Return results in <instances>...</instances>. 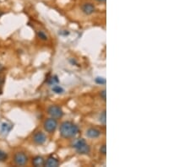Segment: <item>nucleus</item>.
<instances>
[{
    "instance_id": "nucleus-8",
    "label": "nucleus",
    "mask_w": 190,
    "mask_h": 167,
    "mask_svg": "<svg viewBox=\"0 0 190 167\" xmlns=\"http://www.w3.org/2000/svg\"><path fill=\"white\" fill-rule=\"evenodd\" d=\"M101 135V131L97 128H91L86 131V136L90 138H96Z\"/></svg>"
},
{
    "instance_id": "nucleus-19",
    "label": "nucleus",
    "mask_w": 190,
    "mask_h": 167,
    "mask_svg": "<svg viewBox=\"0 0 190 167\" xmlns=\"http://www.w3.org/2000/svg\"><path fill=\"white\" fill-rule=\"evenodd\" d=\"M100 95H101V97H102V99L104 100H106V90H103L102 91H101V93H100Z\"/></svg>"
},
{
    "instance_id": "nucleus-14",
    "label": "nucleus",
    "mask_w": 190,
    "mask_h": 167,
    "mask_svg": "<svg viewBox=\"0 0 190 167\" xmlns=\"http://www.w3.org/2000/svg\"><path fill=\"white\" fill-rule=\"evenodd\" d=\"M8 159V155L3 150L0 149V162H4Z\"/></svg>"
},
{
    "instance_id": "nucleus-10",
    "label": "nucleus",
    "mask_w": 190,
    "mask_h": 167,
    "mask_svg": "<svg viewBox=\"0 0 190 167\" xmlns=\"http://www.w3.org/2000/svg\"><path fill=\"white\" fill-rule=\"evenodd\" d=\"M44 163H45V160L43 159V157L42 156H36L32 159V165L34 166H43L44 165Z\"/></svg>"
},
{
    "instance_id": "nucleus-9",
    "label": "nucleus",
    "mask_w": 190,
    "mask_h": 167,
    "mask_svg": "<svg viewBox=\"0 0 190 167\" xmlns=\"http://www.w3.org/2000/svg\"><path fill=\"white\" fill-rule=\"evenodd\" d=\"M59 162L56 158H54L53 156H50L46 159V160H45L44 165L47 167H57L58 166Z\"/></svg>"
},
{
    "instance_id": "nucleus-17",
    "label": "nucleus",
    "mask_w": 190,
    "mask_h": 167,
    "mask_svg": "<svg viewBox=\"0 0 190 167\" xmlns=\"http://www.w3.org/2000/svg\"><path fill=\"white\" fill-rule=\"evenodd\" d=\"M58 82V78L56 77V76H55V77H52V78H51L49 81H48V83H49L51 85H56V84H57Z\"/></svg>"
},
{
    "instance_id": "nucleus-5",
    "label": "nucleus",
    "mask_w": 190,
    "mask_h": 167,
    "mask_svg": "<svg viewBox=\"0 0 190 167\" xmlns=\"http://www.w3.org/2000/svg\"><path fill=\"white\" fill-rule=\"evenodd\" d=\"M47 113L49 114L52 118H61L63 115H64V112L60 106H56V105H52L50 106L47 108Z\"/></svg>"
},
{
    "instance_id": "nucleus-20",
    "label": "nucleus",
    "mask_w": 190,
    "mask_h": 167,
    "mask_svg": "<svg viewBox=\"0 0 190 167\" xmlns=\"http://www.w3.org/2000/svg\"><path fill=\"white\" fill-rule=\"evenodd\" d=\"M3 83H4V77L3 76H0V88L2 87Z\"/></svg>"
},
{
    "instance_id": "nucleus-18",
    "label": "nucleus",
    "mask_w": 190,
    "mask_h": 167,
    "mask_svg": "<svg viewBox=\"0 0 190 167\" xmlns=\"http://www.w3.org/2000/svg\"><path fill=\"white\" fill-rule=\"evenodd\" d=\"M100 152H101L102 155H106V153H107V148H106V144H103V145L101 146V149H100Z\"/></svg>"
},
{
    "instance_id": "nucleus-12",
    "label": "nucleus",
    "mask_w": 190,
    "mask_h": 167,
    "mask_svg": "<svg viewBox=\"0 0 190 167\" xmlns=\"http://www.w3.org/2000/svg\"><path fill=\"white\" fill-rule=\"evenodd\" d=\"M37 35L38 38L42 40V41H47V39H48L46 34L45 33L44 31H42V30H38V31H37Z\"/></svg>"
},
{
    "instance_id": "nucleus-22",
    "label": "nucleus",
    "mask_w": 190,
    "mask_h": 167,
    "mask_svg": "<svg viewBox=\"0 0 190 167\" xmlns=\"http://www.w3.org/2000/svg\"><path fill=\"white\" fill-rule=\"evenodd\" d=\"M96 1L99 3H105L106 2V0H96Z\"/></svg>"
},
{
    "instance_id": "nucleus-11",
    "label": "nucleus",
    "mask_w": 190,
    "mask_h": 167,
    "mask_svg": "<svg viewBox=\"0 0 190 167\" xmlns=\"http://www.w3.org/2000/svg\"><path fill=\"white\" fill-rule=\"evenodd\" d=\"M13 126L12 125L9 124L7 122H3L1 125V133L3 134H8L12 129Z\"/></svg>"
},
{
    "instance_id": "nucleus-13",
    "label": "nucleus",
    "mask_w": 190,
    "mask_h": 167,
    "mask_svg": "<svg viewBox=\"0 0 190 167\" xmlns=\"http://www.w3.org/2000/svg\"><path fill=\"white\" fill-rule=\"evenodd\" d=\"M52 90L54 92V93H56V94H62L63 92H64V89L62 88L61 86H59V85H53V87L52 88Z\"/></svg>"
},
{
    "instance_id": "nucleus-15",
    "label": "nucleus",
    "mask_w": 190,
    "mask_h": 167,
    "mask_svg": "<svg viewBox=\"0 0 190 167\" xmlns=\"http://www.w3.org/2000/svg\"><path fill=\"white\" fill-rule=\"evenodd\" d=\"M99 120H100V121H101L103 125L106 124V111H103L102 113H101L100 119H99Z\"/></svg>"
},
{
    "instance_id": "nucleus-2",
    "label": "nucleus",
    "mask_w": 190,
    "mask_h": 167,
    "mask_svg": "<svg viewBox=\"0 0 190 167\" xmlns=\"http://www.w3.org/2000/svg\"><path fill=\"white\" fill-rule=\"evenodd\" d=\"M73 147L76 150L77 153H79L80 155H88L91 151L90 146L88 145V143H86V140L83 139V138L77 139L74 142Z\"/></svg>"
},
{
    "instance_id": "nucleus-3",
    "label": "nucleus",
    "mask_w": 190,
    "mask_h": 167,
    "mask_svg": "<svg viewBox=\"0 0 190 167\" xmlns=\"http://www.w3.org/2000/svg\"><path fill=\"white\" fill-rule=\"evenodd\" d=\"M43 128L46 133L52 134L55 132V130L58 128V121L55 118H52V117L46 119L43 123Z\"/></svg>"
},
{
    "instance_id": "nucleus-7",
    "label": "nucleus",
    "mask_w": 190,
    "mask_h": 167,
    "mask_svg": "<svg viewBox=\"0 0 190 167\" xmlns=\"http://www.w3.org/2000/svg\"><path fill=\"white\" fill-rule=\"evenodd\" d=\"M81 10L84 14L90 15L95 12V6L91 3H85L81 5Z\"/></svg>"
},
{
    "instance_id": "nucleus-1",
    "label": "nucleus",
    "mask_w": 190,
    "mask_h": 167,
    "mask_svg": "<svg viewBox=\"0 0 190 167\" xmlns=\"http://www.w3.org/2000/svg\"><path fill=\"white\" fill-rule=\"evenodd\" d=\"M60 135L64 138H74L79 133V128L74 122L71 121H64L59 128Z\"/></svg>"
},
{
    "instance_id": "nucleus-21",
    "label": "nucleus",
    "mask_w": 190,
    "mask_h": 167,
    "mask_svg": "<svg viewBox=\"0 0 190 167\" xmlns=\"http://www.w3.org/2000/svg\"><path fill=\"white\" fill-rule=\"evenodd\" d=\"M3 70H4V67H3V65L1 63H0V73L3 72Z\"/></svg>"
},
{
    "instance_id": "nucleus-16",
    "label": "nucleus",
    "mask_w": 190,
    "mask_h": 167,
    "mask_svg": "<svg viewBox=\"0 0 190 167\" xmlns=\"http://www.w3.org/2000/svg\"><path fill=\"white\" fill-rule=\"evenodd\" d=\"M95 81L99 85H105L106 84V79L104 78H101V77H97L96 79H95Z\"/></svg>"
},
{
    "instance_id": "nucleus-6",
    "label": "nucleus",
    "mask_w": 190,
    "mask_h": 167,
    "mask_svg": "<svg viewBox=\"0 0 190 167\" xmlns=\"http://www.w3.org/2000/svg\"><path fill=\"white\" fill-rule=\"evenodd\" d=\"M32 140L37 145H42L43 143L46 141V136L44 133L39 131V132H37L34 134L33 137H32Z\"/></svg>"
},
{
    "instance_id": "nucleus-4",
    "label": "nucleus",
    "mask_w": 190,
    "mask_h": 167,
    "mask_svg": "<svg viewBox=\"0 0 190 167\" xmlns=\"http://www.w3.org/2000/svg\"><path fill=\"white\" fill-rule=\"evenodd\" d=\"M28 156L24 152H17L14 155V163L18 166H23L27 164Z\"/></svg>"
}]
</instances>
